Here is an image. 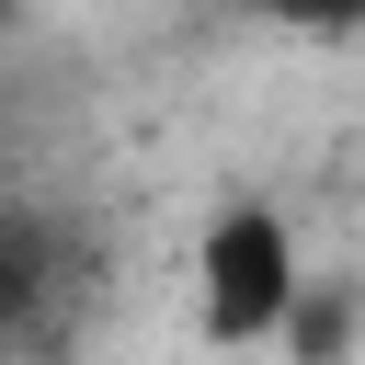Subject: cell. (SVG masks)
<instances>
[{"label":"cell","mask_w":365,"mask_h":365,"mask_svg":"<svg viewBox=\"0 0 365 365\" xmlns=\"http://www.w3.org/2000/svg\"><path fill=\"white\" fill-rule=\"evenodd\" d=\"M297 285H308L297 217H285L274 194H228V205L205 217V240H194V331H205L217 354H262L274 319L297 308Z\"/></svg>","instance_id":"obj_1"},{"label":"cell","mask_w":365,"mask_h":365,"mask_svg":"<svg viewBox=\"0 0 365 365\" xmlns=\"http://www.w3.org/2000/svg\"><path fill=\"white\" fill-rule=\"evenodd\" d=\"M274 354H297V365H342V354H354V285H342V274H308L297 308L274 319Z\"/></svg>","instance_id":"obj_2"},{"label":"cell","mask_w":365,"mask_h":365,"mask_svg":"<svg viewBox=\"0 0 365 365\" xmlns=\"http://www.w3.org/2000/svg\"><path fill=\"white\" fill-rule=\"evenodd\" d=\"M262 23L308 34V46H342V34H365V0H262Z\"/></svg>","instance_id":"obj_3"},{"label":"cell","mask_w":365,"mask_h":365,"mask_svg":"<svg viewBox=\"0 0 365 365\" xmlns=\"http://www.w3.org/2000/svg\"><path fill=\"white\" fill-rule=\"evenodd\" d=\"M23 308H34V240L0 228V319H23Z\"/></svg>","instance_id":"obj_4"}]
</instances>
